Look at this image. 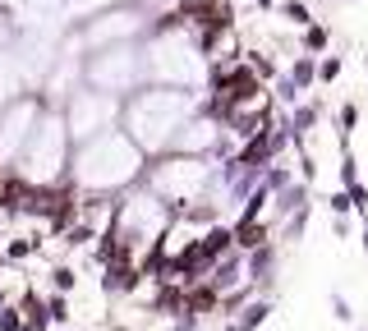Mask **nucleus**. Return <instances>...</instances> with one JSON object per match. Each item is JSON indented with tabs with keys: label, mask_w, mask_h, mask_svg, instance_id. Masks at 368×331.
I'll list each match as a JSON object with an SVG mask.
<instances>
[{
	"label": "nucleus",
	"mask_w": 368,
	"mask_h": 331,
	"mask_svg": "<svg viewBox=\"0 0 368 331\" xmlns=\"http://www.w3.org/2000/svg\"><path fill=\"white\" fill-rule=\"evenodd\" d=\"M272 5H276V0H258V10H272Z\"/></svg>",
	"instance_id": "nucleus-12"
},
{
	"label": "nucleus",
	"mask_w": 368,
	"mask_h": 331,
	"mask_svg": "<svg viewBox=\"0 0 368 331\" xmlns=\"http://www.w3.org/2000/svg\"><path fill=\"white\" fill-rule=\"evenodd\" d=\"M364 69H368V60H364Z\"/></svg>",
	"instance_id": "nucleus-14"
},
{
	"label": "nucleus",
	"mask_w": 368,
	"mask_h": 331,
	"mask_svg": "<svg viewBox=\"0 0 368 331\" xmlns=\"http://www.w3.org/2000/svg\"><path fill=\"white\" fill-rule=\"evenodd\" d=\"M354 124H359V106L345 102V106L336 111V129H341V138H350V134H354Z\"/></svg>",
	"instance_id": "nucleus-5"
},
{
	"label": "nucleus",
	"mask_w": 368,
	"mask_h": 331,
	"mask_svg": "<svg viewBox=\"0 0 368 331\" xmlns=\"http://www.w3.org/2000/svg\"><path fill=\"white\" fill-rule=\"evenodd\" d=\"M332 313H336V322H350V304H345V295H332Z\"/></svg>",
	"instance_id": "nucleus-9"
},
{
	"label": "nucleus",
	"mask_w": 368,
	"mask_h": 331,
	"mask_svg": "<svg viewBox=\"0 0 368 331\" xmlns=\"http://www.w3.org/2000/svg\"><path fill=\"white\" fill-rule=\"evenodd\" d=\"M0 327H5V331L19 327V313H14V308H0Z\"/></svg>",
	"instance_id": "nucleus-10"
},
{
	"label": "nucleus",
	"mask_w": 368,
	"mask_h": 331,
	"mask_svg": "<svg viewBox=\"0 0 368 331\" xmlns=\"http://www.w3.org/2000/svg\"><path fill=\"white\" fill-rule=\"evenodd\" d=\"M290 78H295V88L308 92L313 88V78H318V56H299V60L290 65Z\"/></svg>",
	"instance_id": "nucleus-1"
},
{
	"label": "nucleus",
	"mask_w": 368,
	"mask_h": 331,
	"mask_svg": "<svg viewBox=\"0 0 368 331\" xmlns=\"http://www.w3.org/2000/svg\"><path fill=\"white\" fill-rule=\"evenodd\" d=\"M318 78H322V83H336V78H341V60H336V56L318 60Z\"/></svg>",
	"instance_id": "nucleus-6"
},
{
	"label": "nucleus",
	"mask_w": 368,
	"mask_h": 331,
	"mask_svg": "<svg viewBox=\"0 0 368 331\" xmlns=\"http://www.w3.org/2000/svg\"><path fill=\"white\" fill-rule=\"evenodd\" d=\"M56 286H60V290H69V286H74V271H69V267H60V271H56Z\"/></svg>",
	"instance_id": "nucleus-11"
},
{
	"label": "nucleus",
	"mask_w": 368,
	"mask_h": 331,
	"mask_svg": "<svg viewBox=\"0 0 368 331\" xmlns=\"http://www.w3.org/2000/svg\"><path fill=\"white\" fill-rule=\"evenodd\" d=\"M332 212H336V216L354 212V203H350V189H341V194H332Z\"/></svg>",
	"instance_id": "nucleus-7"
},
{
	"label": "nucleus",
	"mask_w": 368,
	"mask_h": 331,
	"mask_svg": "<svg viewBox=\"0 0 368 331\" xmlns=\"http://www.w3.org/2000/svg\"><path fill=\"white\" fill-rule=\"evenodd\" d=\"M267 313H272V304H267V299H253V304H244V317H240L235 327H240V331H253V327L267 322Z\"/></svg>",
	"instance_id": "nucleus-2"
},
{
	"label": "nucleus",
	"mask_w": 368,
	"mask_h": 331,
	"mask_svg": "<svg viewBox=\"0 0 368 331\" xmlns=\"http://www.w3.org/2000/svg\"><path fill=\"white\" fill-rule=\"evenodd\" d=\"M281 14L290 19L295 28H313V14H308V5H304V0H286V5H281Z\"/></svg>",
	"instance_id": "nucleus-4"
},
{
	"label": "nucleus",
	"mask_w": 368,
	"mask_h": 331,
	"mask_svg": "<svg viewBox=\"0 0 368 331\" xmlns=\"http://www.w3.org/2000/svg\"><path fill=\"white\" fill-rule=\"evenodd\" d=\"M327 42H332V32L322 28V23L304 28V56H318V51H327Z\"/></svg>",
	"instance_id": "nucleus-3"
},
{
	"label": "nucleus",
	"mask_w": 368,
	"mask_h": 331,
	"mask_svg": "<svg viewBox=\"0 0 368 331\" xmlns=\"http://www.w3.org/2000/svg\"><path fill=\"white\" fill-rule=\"evenodd\" d=\"M364 253H368V221H364Z\"/></svg>",
	"instance_id": "nucleus-13"
},
{
	"label": "nucleus",
	"mask_w": 368,
	"mask_h": 331,
	"mask_svg": "<svg viewBox=\"0 0 368 331\" xmlns=\"http://www.w3.org/2000/svg\"><path fill=\"white\" fill-rule=\"evenodd\" d=\"M350 203L354 212H368V184H350Z\"/></svg>",
	"instance_id": "nucleus-8"
}]
</instances>
